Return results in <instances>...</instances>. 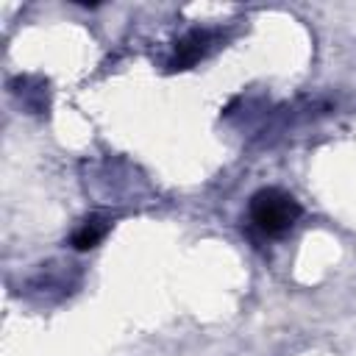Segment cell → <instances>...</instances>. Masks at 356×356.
<instances>
[{
	"label": "cell",
	"instance_id": "cell-1",
	"mask_svg": "<svg viewBox=\"0 0 356 356\" xmlns=\"http://www.w3.org/2000/svg\"><path fill=\"white\" fill-rule=\"evenodd\" d=\"M300 217L298 200L284 189H259L250 197V222L264 236H284Z\"/></svg>",
	"mask_w": 356,
	"mask_h": 356
},
{
	"label": "cell",
	"instance_id": "cell-3",
	"mask_svg": "<svg viewBox=\"0 0 356 356\" xmlns=\"http://www.w3.org/2000/svg\"><path fill=\"white\" fill-rule=\"evenodd\" d=\"M106 231H108V222H106L103 217H89V220L72 234L75 250H89V248H95V245L106 236Z\"/></svg>",
	"mask_w": 356,
	"mask_h": 356
},
{
	"label": "cell",
	"instance_id": "cell-2",
	"mask_svg": "<svg viewBox=\"0 0 356 356\" xmlns=\"http://www.w3.org/2000/svg\"><path fill=\"white\" fill-rule=\"evenodd\" d=\"M209 47H211V33H209V31H189V33L175 44V53H172V58H170V67H172V70H186V67H192L197 58H203Z\"/></svg>",
	"mask_w": 356,
	"mask_h": 356
}]
</instances>
